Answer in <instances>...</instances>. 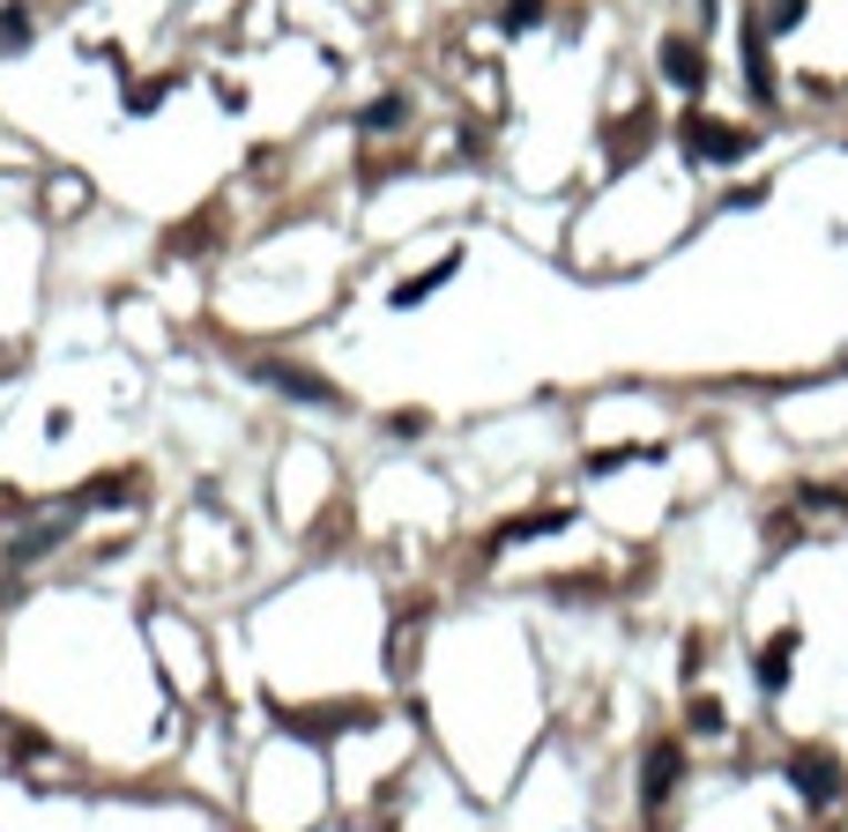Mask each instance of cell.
Listing matches in <instances>:
<instances>
[{
  "label": "cell",
  "instance_id": "obj_1",
  "mask_svg": "<svg viewBox=\"0 0 848 832\" xmlns=\"http://www.w3.org/2000/svg\"><path fill=\"white\" fill-rule=\"evenodd\" d=\"M253 372H261L275 394H291V402H343L327 379H313V372H299V365H253Z\"/></svg>",
  "mask_w": 848,
  "mask_h": 832
},
{
  "label": "cell",
  "instance_id": "obj_2",
  "mask_svg": "<svg viewBox=\"0 0 848 832\" xmlns=\"http://www.w3.org/2000/svg\"><path fill=\"white\" fill-rule=\"evenodd\" d=\"M23 45H30V16L8 8V16H0V52H23Z\"/></svg>",
  "mask_w": 848,
  "mask_h": 832
},
{
  "label": "cell",
  "instance_id": "obj_3",
  "mask_svg": "<svg viewBox=\"0 0 848 832\" xmlns=\"http://www.w3.org/2000/svg\"><path fill=\"white\" fill-rule=\"evenodd\" d=\"M663 60H670V74H677V82H685V90H693V82H699V52H693V45H670V52H663Z\"/></svg>",
  "mask_w": 848,
  "mask_h": 832
},
{
  "label": "cell",
  "instance_id": "obj_4",
  "mask_svg": "<svg viewBox=\"0 0 848 832\" xmlns=\"http://www.w3.org/2000/svg\"><path fill=\"white\" fill-rule=\"evenodd\" d=\"M536 8H544V0H514V8H506V23L522 30V23H536Z\"/></svg>",
  "mask_w": 848,
  "mask_h": 832
}]
</instances>
